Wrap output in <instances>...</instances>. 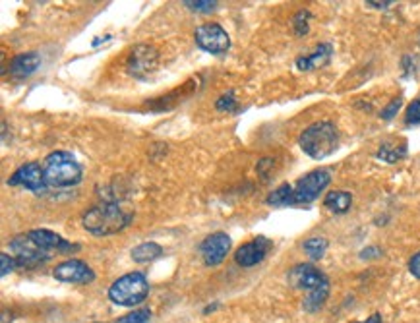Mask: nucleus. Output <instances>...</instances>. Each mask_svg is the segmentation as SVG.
I'll use <instances>...</instances> for the list:
<instances>
[{
    "instance_id": "f704fd0d",
    "label": "nucleus",
    "mask_w": 420,
    "mask_h": 323,
    "mask_svg": "<svg viewBox=\"0 0 420 323\" xmlns=\"http://www.w3.org/2000/svg\"><path fill=\"white\" fill-rule=\"evenodd\" d=\"M107 41H111V35H105V37L93 39V43H91V45H93V47H99V45H101V43H107Z\"/></svg>"
},
{
    "instance_id": "412c9836",
    "label": "nucleus",
    "mask_w": 420,
    "mask_h": 323,
    "mask_svg": "<svg viewBox=\"0 0 420 323\" xmlns=\"http://www.w3.org/2000/svg\"><path fill=\"white\" fill-rule=\"evenodd\" d=\"M328 246H330V242L325 240L323 236H312V238L304 240L302 250H304V254H306L312 262H318V260H322V257L325 256Z\"/></svg>"
},
{
    "instance_id": "0eeeda50",
    "label": "nucleus",
    "mask_w": 420,
    "mask_h": 323,
    "mask_svg": "<svg viewBox=\"0 0 420 323\" xmlns=\"http://www.w3.org/2000/svg\"><path fill=\"white\" fill-rule=\"evenodd\" d=\"M159 64V53L151 45H136L126 61L128 74L136 80H150Z\"/></svg>"
},
{
    "instance_id": "9b49d317",
    "label": "nucleus",
    "mask_w": 420,
    "mask_h": 323,
    "mask_svg": "<svg viewBox=\"0 0 420 323\" xmlns=\"http://www.w3.org/2000/svg\"><path fill=\"white\" fill-rule=\"evenodd\" d=\"M53 277L59 283H74V285H90L95 281V273L82 260H68L59 263L53 271Z\"/></svg>"
},
{
    "instance_id": "bb28decb",
    "label": "nucleus",
    "mask_w": 420,
    "mask_h": 323,
    "mask_svg": "<svg viewBox=\"0 0 420 323\" xmlns=\"http://www.w3.org/2000/svg\"><path fill=\"white\" fill-rule=\"evenodd\" d=\"M401 105H403V97H395L393 101H391L390 105L385 106L382 113H380V116H382L383 121H391V118H395L399 111H401Z\"/></svg>"
},
{
    "instance_id": "20e7f679",
    "label": "nucleus",
    "mask_w": 420,
    "mask_h": 323,
    "mask_svg": "<svg viewBox=\"0 0 420 323\" xmlns=\"http://www.w3.org/2000/svg\"><path fill=\"white\" fill-rule=\"evenodd\" d=\"M148 294H150V283L140 271L122 275L109 288V298L124 308H134L138 304H142L148 298Z\"/></svg>"
},
{
    "instance_id": "f257e3e1",
    "label": "nucleus",
    "mask_w": 420,
    "mask_h": 323,
    "mask_svg": "<svg viewBox=\"0 0 420 323\" xmlns=\"http://www.w3.org/2000/svg\"><path fill=\"white\" fill-rule=\"evenodd\" d=\"M132 221V215L120 207L119 203L105 202L93 205L83 213V228L93 236H111L124 231Z\"/></svg>"
},
{
    "instance_id": "6ab92c4d",
    "label": "nucleus",
    "mask_w": 420,
    "mask_h": 323,
    "mask_svg": "<svg viewBox=\"0 0 420 323\" xmlns=\"http://www.w3.org/2000/svg\"><path fill=\"white\" fill-rule=\"evenodd\" d=\"M328 296H330V285L320 286V288H316V291L306 294V298L302 302V308L308 314H316V312H320L323 308V304L328 302Z\"/></svg>"
},
{
    "instance_id": "6e6552de",
    "label": "nucleus",
    "mask_w": 420,
    "mask_h": 323,
    "mask_svg": "<svg viewBox=\"0 0 420 323\" xmlns=\"http://www.w3.org/2000/svg\"><path fill=\"white\" fill-rule=\"evenodd\" d=\"M194 39H196V45L210 54H223L227 53V51H229V47H231V37H229V33H227V31L215 22L200 25V28L194 31Z\"/></svg>"
},
{
    "instance_id": "9d476101",
    "label": "nucleus",
    "mask_w": 420,
    "mask_h": 323,
    "mask_svg": "<svg viewBox=\"0 0 420 323\" xmlns=\"http://www.w3.org/2000/svg\"><path fill=\"white\" fill-rule=\"evenodd\" d=\"M289 285L294 286V288H300V291H306V293H312L316 288L320 286L330 285V279L325 277V273L310 265V263H300V265H294L293 269L289 271Z\"/></svg>"
},
{
    "instance_id": "72a5a7b5",
    "label": "nucleus",
    "mask_w": 420,
    "mask_h": 323,
    "mask_svg": "<svg viewBox=\"0 0 420 323\" xmlns=\"http://www.w3.org/2000/svg\"><path fill=\"white\" fill-rule=\"evenodd\" d=\"M354 323H382V316L380 314H372V316L364 319V322H354Z\"/></svg>"
},
{
    "instance_id": "f03ea898",
    "label": "nucleus",
    "mask_w": 420,
    "mask_h": 323,
    "mask_svg": "<svg viewBox=\"0 0 420 323\" xmlns=\"http://www.w3.org/2000/svg\"><path fill=\"white\" fill-rule=\"evenodd\" d=\"M300 150L312 159H325L339 150V130L330 121L310 124L299 138Z\"/></svg>"
},
{
    "instance_id": "473e14b6",
    "label": "nucleus",
    "mask_w": 420,
    "mask_h": 323,
    "mask_svg": "<svg viewBox=\"0 0 420 323\" xmlns=\"http://www.w3.org/2000/svg\"><path fill=\"white\" fill-rule=\"evenodd\" d=\"M380 256H382V250L376 248V246H372V248H364L362 250V254H360L362 260H370V257H380Z\"/></svg>"
},
{
    "instance_id": "7ed1b4c3",
    "label": "nucleus",
    "mask_w": 420,
    "mask_h": 323,
    "mask_svg": "<svg viewBox=\"0 0 420 323\" xmlns=\"http://www.w3.org/2000/svg\"><path fill=\"white\" fill-rule=\"evenodd\" d=\"M43 171L49 188H70L80 184L83 178L82 166L68 151H54L47 155Z\"/></svg>"
},
{
    "instance_id": "dca6fc26",
    "label": "nucleus",
    "mask_w": 420,
    "mask_h": 323,
    "mask_svg": "<svg viewBox=\"0 0 420 323\" xmlns=\"http://www.w3.org/2000/svg\"><path fill=\"white\" fill-rule=\"evenodd\" d=\"M331 53H333V47L331 45H320L316 47L314 53L306 54V56H299L296 59V68L302 70V72H308V70H316V68L325 66L331 59Z\"/></svg>"
},
{
    "instance_id": "7c9ffc66",
    "label": "nucleus",
    "mask_w": 420,
    "mask_h": 323,
    "mask_svg": "<svg viewBox=\"0 0 420 323\" xmlns=\"http://www.w3.org/2000/svg\"><path fill=\"white\" fill-rule=\"evenodd\" d=\"M271 166H273V159H271V157H263L262 161L258 163V166H256V169H258V173L262 174L263 178H265V176H268V173H270Z\"/></svg>"
},
{
    "instance_id": "4be33fe9",
    "label": "nucleus",
    "mask_w": 420,
    "mask_h": 323,
    "mask_svg": "<svg viewBox=\"0 0 420 323\" xmlns=\"http://www.w3.org/2000/svg\"><path fill=\"white\" fill-rule=\"evenodd\" d=\"M265 203L271 207H285V205H293V186L291 184H281L277 190H273Z\"/></svg>"
},
{
    "instance_id": "ddd939ff",
    "label": "nucleus",
    "mask_w": 420,
    "mask_h": 323,
    "mask_svg": "<svg viewBox=\"0 0 420 323\" xmlns=\"http://www.w3.org/2000/svg\"><path fill=\"white\" fill-rule=\"evenodd\" d=\"M229 250H231V238H229V234L213 233L200 244V256H202L205 265L215 267V265H219V263L225 260Z\"/></svg>"
},
{
    "instance_id": "aec40b11",
    "label": "nucleus",
    "mask_w": 420,
    "mask_h": 323,
    "mask_svg": "<svg viewBox=\"0 0 420 323\" xmlns=\"http://www.w3.org/2000/svg\"><path fill=\"white\" fill-rule=\"evenodd\" d=\"M407 155V143H382L380 150L376 153V157L383 161V163H397Z\"/></svg>"
},
{
    "instance_id": "4468645a",
    "label": "nucleus",
    "mask_w": 420,
    "mask_h": 323,
    "mask_svg": "<svg viewBox=\"0 0 420 323\" xmlns=\"http://www.w3.org/2000/svg\"><path fill=\"white\" fill-rule=\"evenodd\" d=\"M31 236V240L35 242L37 246H41L47 252H56V254H74L76 250H80V244L62 238L60 234L49 231V228H35L28 233Z\"/></svg>"
},
{
    "instance_id": "39448f33",
    "label": "nucleus",
    "mask_w": 420,
    "mask_h": 323,
    "mask_svg": "<svg viewBox=\"0 0 420 323\" xmlns=\"http://www.w3.org/2000/svg\"><path fill=\"white\" fill-rule=\"evenodd\" d=\"M331 173L328 169L312 171L304 174L293 186V205H306L320 197L323 190L330 186Z\"/></svg>"
},
{
    "instance_id": "f8f14e48",
    "label": "nucleus",
    "mask_w": 420,
    "mask_h": 323,
    "mask_svg": "<svg viewBox=\"0 0 420 323\" xmlns=\"http://www.w3.org/2000/svg\"><path fill=\"white\" fill-rule=\"evenodd\" d=\"M273 242L268 236H256L246 244H242L236 252H234V262L239 263L240 267H254L260 262L265 260V256L270 254Z\"/></svg>"
},
{
    "instance_id": "1a4fd4ad",
    "label": "nucleus",
    "mask_w": 420,
    "mask_h": 323,
    "mask_svg": "<svg viewBox=\"0 0 420 323\" xmlns=\"http://www.w3.org/2000/svg\"><path fill=\"white\" fill-rule=\"evenodd\" d=\"M8 186H22V188H28L33 194H45L49 190V184H47L45 178V171L43 166L31 161V163H25L22 165L18 171H16L10 178H8Z\"/></svg>"
},
{
    "instance_id": "b1692460",
    "label": "nucleus",
    "mask_w": 420,
    "mask_h": 323,
    "mask_svg": "<svg viewBox=\"0 0 420 323\" xmlns=\"http://www.w3.org/2000/svg\"><path fill=\"white\" fill-rule=\"evenodd\" d=\"M215 109L221 111V113H234V111L239 109V103H236V97H234V91H227V93H223V95L217 99Z\"/></svg>"
},
{
    "instance_id": "f3484780",
    "label": "nucleus",
    "mask_w": 420,
    "mask_h": 323,
    "mask_svg": "<svg viewBox=\"0 0 420 323\" xmlns=\"http://www.w3.org/2000/svg\"><path fill=\"white\" fill-rule=\"evenodd\" d=\"M323 205L330 211H333V213H337V215L347 213V211L351 209V205H353V194L345 192V190H333V192L325 195Z\"/></svg>"
},
{
    "instance_id": "c756f323",
    "label": "nucleus",
    "mask_w": 420,
    "mask_h": 323,
    "mask_svg": "<svg viewBox=\"0 0 420 323\" xmlns=\"http://www.w3.org/2000/svg\"><path fill=\"white\" fill-rule=\"evenodd\" d=\"M409 271L414 279H420V252H416L411 260H409Z\"/></svg>"
},
{
    "instance_id": "a878e982",
    "label": "nucleus",
    "mask_w": 420,
    "mask_h": 323,
    "mask_svg": "<svg viewBox=\"0 0 420 323\" xmlns=\"http://www.w3.org/2000/svg\"><path fill=\"white\" fill-rule=\"evenodd\" d=\"M151 317V310L150 308H142V310H134L132 314H126L124 317H119L114 323H148Z\"/></svg>"
},
{
    "instance_id": "423d86ee",
    "label": "nucleus",
    "mask_w": 420,
    "mask_h": 323,
    "mask_svg": "<svg viewBox=\"0 0 420 323\" xmlns=\"http://www.w3.org/2000/svg\"><path fill=\"white\" fill-rule=\"evenodd\" d=\"M8 248L12 252V257L18 263V267H35V265L49 262L53 256L51 252H47L31 240L30 234H18L14 240L10 242Z\"/></svg>"
},
{
    "instance_id": "c85d7f7f",
    "label": "nucleus",
    "mask_w": 420,
    "mask_h": 323,
    "mask_svg": "<svg viewBox=\"0 0 420 323\" xmlns=\"http://www.w3.org/2000/svg\"><path fill=\"white\" fill-rule=\"evenodd\" d=\"M0 263H2V269H0V275H2V277H6L10 271H14V267H18V263H16L14 257L8 256L6 252H2V254H0Z\"/></svg>"
},
{
    "instance_id": "393cba45",
    "label": "nucleus",
    "mask_w": 420,
    "mask_h": 323,
    "mask_svg": "<svg viewBox=\"0 0 420 323\" xmlns=\"http://www.w3.org/2000/svg\"><path fill=\"white\" fill-rule=\"evenodd\" d=\"M182 4L186 8H190L192 12H202V14L213 12V10L217 8V2H215V0H184Z\"/></svg>"
},
{
    "instance_id": "a211bd4d",
    "label": "nucleus",
    "mask_w": 420,
    "mask_h": 323,
    "mask_svg": "<svg viewBox=\"0 0 420 323\" xmlns=\"http://www.w3.org/2000/svg\"><path fill=\"white\" fill-rule=\"evenodd\" d=\"M161 256H163V248L159 246L157 242H143V244L132 250V260L136 263H150Z\"/></svg>"
},
{
    "instance_id": "2eb2a0df",
    "label": "nucleus",
    "mask_w": 420,
    "mask_h": 323,
    "mask_svg": "<svg viewBox=\"0 0 420 323\" xmlns=\"http://www.w3.org/2000/svg\"><path fill=\"white\" fill-rule=\"evenodd\" d=\"M39 66H41V56L37 53L18 54L10 62V75L16 80H23V78H30L31 74H35Z\"/></svg>"
},
{
    "instance_id": "2f4dec72",
    "label": "nucleus",
    "mask_w": 420,
    "mask_h": 323,
    "mask_svg": "<svg viewBox=\"0 0 420 323\" xmlns=\"http://www.w3.org/2000/svg\"><path fill=\"white\" fill-rule=\"evenodd\" d=\"M370 8H378V10H385V8H390L391 4H395L393 0H368L366 2Z\"/></svg>"
},
{
    "instance_id": "5701e85b",
    "label": "nucleus",
    "mask_w": 420,
    "mask_h": 323,
    "mask_svg": "<svg viewBox=\"0 0 420 323\" xmlns=\"http://www.w3.org/2000/svg\"><path fill=\"white\" fill-rule=\"evenodd\" d=\"M310 20H312V14L308 10H299L293 18V30L299 37H304L308 31H310Z\"/></svg>"
},
{
    "instance_id": "cd10ccee",
    "label": "nucleus",
    "mask_w": 420,
    "mask_h": 323,
    "mask_svg": "<svg viewBox=\"0 0 420 323\" xmlns=\"http://www.w3.org/2000/svg\"><path fill=\"white\" fill-rule=\"evenodd\" d=\"M405 122L407 124H420V97L414 99L411 105L407 106L405 113Z\"/></svg>"
}]
</instances>
